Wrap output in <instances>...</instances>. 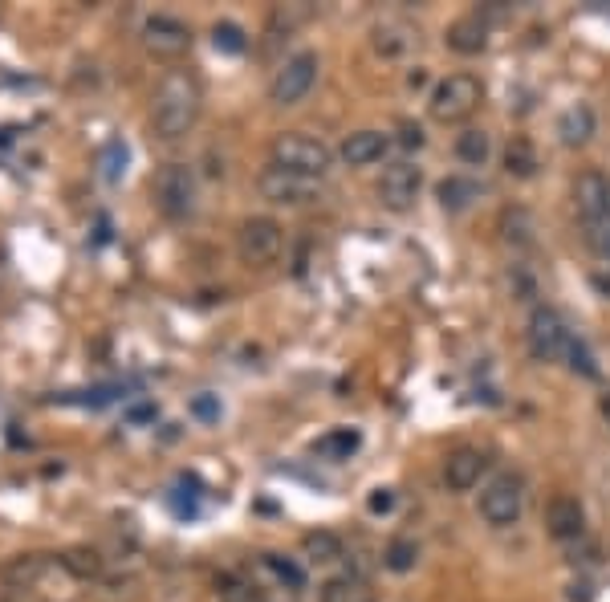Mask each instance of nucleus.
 Segmentation results:
<instances>
[{
  "instance_id": "20",
  "label": "nucleus",
  "mask_w": 610,
  "mask_h": 602,
  "mask_svg": "<svg viewBox=\"0 0 610 602\" xmlns=\"http://www.w3.org/2000/svg\"><path fill=\"white\" fill-rule=\"evenodd\" d=\"M497 228H501V240L509 249H533V240H537V224L525 208H505Z\"/></svg>"
},
{
  "instance_id": "35",
  "label": "nucleus",
  "mask_w": 610,
  "mask_h": 602,
  "mask_svg": "<svg viewBox=\"0 0 610 602\" xmlns=\"http://www.w3.org/2000/svg\"><path fill=\"white\" fill-rule=\"evenodd\" d=\"M127 419H131V424H147V419H155V403H135L127 411Z\"/></svg>"
},
{
  "instance_id": "22",
  "label": "nucleus",
  "mask_w": 610,
  "mask_h": 602,
  "mask_svg": "<svg viewBox=\"0 0 610 602\" xmlns=\"http://www.w3.org/2000/svg\"><path fill=\"white\" fill-rule=\"evenodd\" d=\"M488 155H493V135L480 131V127H468L456 135V159L468 163V167H484Z\"/></svg>"
},
{
  "instance_id": "34",
  "label": "nucleus",
  "mask_w": 610,
  "mask_h": 602,
  "mask_svg": "<svg viewBox=\"0 0 610 602\" xmlns=\"http://www.w3.org/2000/svg\"><path fill=\"white\" fill-rule=\"evenodd\" d=\"M192 411H196L200 419H220V403H216V399H208V395H200V399L192 403Z\"/></svg>"
},
{
  "instance_id": "1",
  "label": "nucleus",
  "mask_w": 610,
  "mask_h": 602,
  "mask_svg": "<svg viewBox=\"0 0 610 602\" xmlns=\"http://www.w3.org/2000/svg\"><path fill=\"white\" fill-rule=\"evenodd\" d=\"M200 110H204V90L200 78L192 70H171L163 74V82L151 94V131L163 143H179L188 139L200 123Z\"/></svg>"
},
{
  "instance_id": "39",
  "label": "nucleus",
  "mask_w": 610,
  "mask_h": 602,
  "mask_svg": "<svg viewBox=\"0 0 610 602\" xmlns=\"http://www.w3.org/2000/svg\"><path fill=\"white\" fill-rule=\"evenodd\" d=\"M598 411H602V419H606V428H610V391L598 399Z\"/></svg>"
},
{
  "instance_id": "37",
  "label": "nucleus",
  "mask_w": 610,
  "mask_h": 602,
  "mask_svg": "<svg viewBox=\"0 0 610 602\" xmlns=\"http://www.w3.org/2000/svg\"><path fill=\"white\" fill-rule=\"evenodd\" d=\"M399 143H403V147H407V151H419V147H423V131H419V127H411V123H407V127H403V139H399Z\"/></svg>"
},
{
  "instance_id": "32",
  "label": "nucleus",
  "mask_w": 610,
  "mask_h": 602,
  "mask_svg": "<svg viewBox=\"0 0 610 602\" xmlns=\"http://www.w3.org/2000/svg\"><path fill=\"white\" fill-rule=\"evenodd\" d=\"M586 245L602 257V261H610V224H598V228H586Z\"/></svg>"
},
{
  "instance_id": "5",
  "label": "nucleus",
  "mask_w": 610,
  "mask_h": 602,
  "mask_svg": "<svg viewBox=\"0 0 610 602\" xmlns=\"http://www.w3.org/2000/svg\"><path fill=\"white\" fill-rule=\"evenodd\" d=\"M480 98H484V86L472 74H448V78L436 82L432 98H427V110H432L436 123L448 127V123H464V118H472Z\"/></svg>"
},
{
  "instance_id": "8",
  "label": "nucleus",
  "mask_w": 610,
  "mask_h": 602,
  "mask_svg": "<svg viewBox=\"0 0 610 602\" xmlns=\"http://www.w3.org/2000/svg\"><path fill=\"white\" fill-rule=\"evenodd\" d=\"M525 338H529V354L537 358V363H558V358L570 354V346H574V334L554 306H537L529 314Z\"/></svg>"
},
{
  "instance_id": "36",
  "label": "nucleus",
  "mask_w": 610,
  "mask_h": 602,
  "mask_svg": "<svg viewBox=\"0 0 610 602\" xmlns=\"http://www.w3.org/2000/svg\"><path fill=\"white\" fill-rule=\"evenodd\" d=\"M395 505V493L391 489H375V497H371V513H387Z\"/></svg>"
},
{
  "instance_id": "19",
  "label": "nucleus",
  "mask_w": 610,
  "mask_h": 602,
  "mask_svg": "<svg viewBox=\"0 0 610 602\" xmlns=\"http://www.w3.org/2000/svg\"><path fill=\"white\" fill-rule=\"evenodd\" d=\"M436 196H440L444 212H468L480 200V184L468 179V175H448V179L436 184Z\"/></svg>"
},
{
  "instance_id": "11",
  "label": "nucleus",
  "mask_w": 610,
  "mask_h": 602,
  "mask_svg": "<svg viewBox=\"0 0 610 602\" xmlns=\"http://www.w3.org/2000/svg\"><path fill=\"white\" fill-rule=\"evenodd\" d=\"M574 208L586 220V228L610 224V175L602 171H582L574 179Z\"/></svg>"
},
{
  "instance_id": "27",
  "label": "nucleus",
  "mask_w": 610,
  "mask_h": 602,
  "mask_svg": "<svg viewBox=\"0 0 610 602\" xmlns=\"http://www.w3.org/2000/svg\"><path fill=\"white\" fill-rule=\"evenodd\" d=\"M415 562H419V546H415L411 537H395L391 546H387V554H383V566H387V570H395V574L415 570Z\"/></svg>"
},
{
  "instance_id": "9",
  "label": "nucleus",
  "mask_w": 610,
  "mask_h": 602,
  "mask_svg": "<svg viewBox=\"0 0 610 602\" xmlns=\"http://www.w3.org/2000/svg\"><path fill=\"white\" fill-rule=\"evenodd\" d=\"M257 192L269 204H277V208H310V204L322 200V184H318V179H301V175L281 171L273 163L257 175Z\"/></svg>"
},
{
  "instance_id": "12",
  "label": "nucleus",
  "mask_w": 610,
  "mask_h": 602,
  "mask_svg": "<svg viewBox=\"0 0 610 602\" xmlns=\"http://www.w3.org/2000/svg\"><path fill=\"white\" fill-rule=\"evenodd\" d=\"M143 45L155 53V57H179L192 49V29L183 25L179 17H167V13H155L143 21Z\"/></svg>"
},
{
  "instance_id": "30",
  "label": "nucleus",
  "mask_w": 610,
  "mask_h": 602,
  "mask_svg": "<svg viewBox=\"0 0 610 602\" xmlns=\"http://www.w3.org/2000/svg\"><path fill=\"white\" fill-rule=\"evenodd\" d=\"M265 566H269V570H273L289 590H301V586H305V570L293 566L289 558H281V554H265Z\"/></svg>"
},
{
  "instance_id": "3",
  "label": "nucleus",
  "mask_w": 610,
  "mask_h": 602,
  "mask_svg": "<svg viewBox=\"0 0 610 602\" xmlns=\"http://www.w3.org/2000/svg\"><path fill=\"white\" fill-rule=\"evenodd\" d=\"M151 196H155V208L167 216V220H192L196 216V200H200V184H196V171L188 163H163L151 179Z\"/></svg>"
},
{
  "instance_id": "17",
  "label": "nucleus",
  "mask_w": 610,
  "mask_h": 602,
  "mask_svg": "<svg viewBox=\"0 0 610 602\" xmlns=\"http://www.w3.org/2000/svg\"><path fill=\"white\" fill-rule=\"evenodd\" d=\"M448 49L460 53V57H476L488 49V21L480 13H468L460 21L448 25Z\"/></svg>"
},
{
  "instance_id": "13",
  "label": "nucleus",
  "mask_w": 610,
  "mask_h": 602,
  "mask_svg": "<svg viewBox=\"0 0 610 602\" xmlns=\"http://www.w3.org/2000/svg\"><path fill=\"white\" fill-rule=\"evenodd\" d=\"M545 533L554 537V541H578L586 533V509H582V501L570 497V493L549 497V505H545Z\"/></svg>"
},
{
  "instance_id": "2",
  "label": "nucleus",
  "mask_w": 610,
  "mask_h": 602,
  "mask_svg": "<svg viewBox=\"0 0 610 602\" xmlns=\"http://www.w3.org/2000/svg\"><path fill=\"white\" fill-rule=\"evenodd\" d=\"M269 163L281 167V171H293L301 179H318V184H322V179L330 175V167H334V151L322 139H314V135L285 131V135L273 139Z\"/></svg>"
},
{
  "instance_id": "33",
  "label": "nucleus",
  "mask_w": 610,
  "mask_h": 602,
  "mask_svg": "<svg viewBox=\"0 0 610 602\" xmlns=\"http://www.w3.org/2000/svg\"><path fill=\"white\" fill-rule=\"evenodd\" d=\"M570 358H574V371L582 367V375H598V371H594V363H590V354H586V346H582V342H574V346H570Z\"/></svg>"
},
{
  "instance_id": "7",
  "label": "nucleus",
  "mask_w": 610,
  "mask_h": 602,
  "mask_svg": "<svg viewBox=\"0 0 610 602\" xmlns=\"http://www.w3.org/2000/svg\"><path fill=\"white\" fill-rule=\"evenodd\" d=\"M285 249V228L273 216H249L236 228V253L244 265H273Z\"/></svg>"
},
{
  "instance_id": "25",
  "label": "nucleus",
  "mask_w": 610,
  "mask_h": 602,
  "mask_svg": "<svg viewBox=\"0 0 610 602\" xmlns=\"http://www.w3.org/2000/svg\"><path fill=\"white\" fill-rule=\"evenodd\" d=\"M216 598L220 602H265V594L253 582H244L236 574H220L216 578Z\"/></svg>"
},
{
  "instance_id": "26",
  "label": "nucleus",
  "mask_w": 610,
  "mask_h": 602,
  "mask_svg": "<svg viewBox=\"0 0 610 602\" xmlns=\"http://www.w3.org/2000/svg\"><path fill=\"white\" fill-rule=\"evenodd\" d=\"M98 167H102V179H106V184H118V179L127 175V143H122V139H110V143L102 147V155H98Z\"/></svg>"
},
{
  "instance_id": "16",
  "label": "nucleus",
  "mask_w": 610,
  "mask_h": 602,
  "mask_svg": "<svg viewBox=\"0 0 610 602\" xmlns=\"http://www.w3.org/2000/svg\"><path fill=\"white\" fill-rule=\"evenodd\" d=\"M387 147H391V139L383 131H354V135L342 139L338 155H342L346 167H371L387 155Z\"/></svg>"
},
{
  "instance_id": "6",
  "label": "nucleus",
  "mask_w": 610,
  "mask_h": 602,
  "mask_svg": "<svg viewBox=\"0 0 610 602\" xmlns=\"http://www.w3.org/2000/svg\"><path fill=\"white\" fill-rule=\"evenodd\" d=\"M521 513H525V480L517 472H501V476L488 480L484 493H480V517H484V525L509 529V525L521 521Z\"/></svg>"
},
{
  "instance_id": "28",
  "label": "nucleus",
  "mask_w": 610,
  "mask_h": 602,
  "mask_svg": "<svg viewBox=\"0 0 610 602\" xmlns=\"http://www.w3.org/2000/svg\"><path fill=\"white\" fill-rule=\"evenodd\" d=\"M322 602H371V598H366L362 582H354V578H330L322 586Z\"/></svg>"
},
{
  "instance_id": "21",
  "label": "nucleus",
  "mask_w": 610,
  "mask_h": 602,
  "mask_svg": "<svg viewBox=\"0 0 610 602\" xmlns=\"http://www.w3.org/2000/svg\"><path fill=\"white\" fill-rule=\"evenodd\" d=\"M301 554H305V562H314V566H330V562L342 558V537L330 533V529H314V533L301 537Z\"/></svg>"
},
{
  "instance_id": "38",
  "label": "nucleus",
  "mask_w": 610,
  "mask_h": 602,
  "mask_svg": "<svg viewBox=\"0 0 610 602\" xmlns=\"http://www.w3.org/2000/svg\"><path fill=\"white\" fill-rule=\"evenodd\" d=\"M590 281H594V289H598L602 297H610V273H594Z\"/></svg>"
},
{
  "instance_id": "10",
  "label": "nucleus",
  "mask_w": 610,
  "mask_h": 602,
  "mask_svg": "<svg viewBox=\"0 0 610 602\" xmlns=\"http://www.w3.org/2000/svg\"><path fill=\"white\" fill-rule=\"evenodd\" d=\"M419 188H423V171H419L411 159H399V163H391V167L383 171V179H379V200H383V208H391V212H407V208L419 200Z\"/></svg>"
},
{
  "instance_id": "23",
  "label": "nucleus",
  "mask_w": 610,
  "mask_h": 602,
  "mask_svg": "<svg viewBox=\"0 0 610 602\" xmlns=\"http://www.w3.org/2000/svg\"><path fill=\"white\" fill-rule=\"evenodd\" d=\"M505 171L513 179H533L537 175V147L525 139V135H513L505 143Z\"/></svg>"
},
{
  "instance_id": "18",
  "label": "nucleus",
  "mask_w": 610,
  "mask_h": 602,
  "mask_svg": "<svg viewBox=\"0 0 610 602\" xmlns=\"http://www.w3.org/2000/svg\"><path fill=\"white\" fill-rule=\"evenodd\" d=\"M594 127H598L594 110H590L586 102H574V106H566L562 118H558V139H562L566 147H586V143L594 139Z\"/></svg>"
},
{
  "instance_id": "31",
  "label": "nucleus",
  "mask_w": 610,
  "mask_h": 602,
  "mask_svg": "<svg viewBox=\"0 0 610 602\" xmlns=\"http://www.w3.org/2000/svg\"><path fill=\"white\" fill-rule=\"evenodd\" d=\"M66 566H70L78 578H94V574L102 570V562H98L94 550H74V554H66Z\"/></svg>"
},
{
  "instance_id": "4",
  "label": "nucleus",
  "mask_w": 610,
  "mask_h": 602,
  "mask_svg": "<svg viewBox=\"0 0 610 602\" xmlns=\"http://www.w3.org/2000/svg\"><path fill=\"white\" fill-rule=\"evenodd\" d=\"M318 70H322V57L314 49H301V53L285 57L273 74V82H269V102L285 106V110L301 106L305 98H310V90L318 86Z\"/></svg>"
},
{
  "instance_id": "14",
  "label": "nucleus",
  "mask_w": 610,
  "mask_h": 602,
  "mask_svg": "<svg viewBox=\"0 0 610 602\" xmlns=\"http://www.w3.org/2000/svg\"><path fill=\"white\" fill-rule=\"evenodd\" d=\"M484 468H488V456L480 448H468V444L464 448H452L448 460H444V485L452 493H468V489L480 485Z\"/></svg>"
},
{
  "instance_id": "29",
  "label": "nucleus",
  "mask_w": 610,
  "mask_h": 602,
  "mask_svg": "<svg viewBox=\"0 0 610 602\" xmlns=\"http://www.w3.org/2000/svg\"><path fill=\"white\" fill-rule=\"evenodd\" d=\"M212 41H216V49L220 53H244V49H249V37H244V29L240 25H232V21H220L216 29H212Z\"/></svg>"
},
{
  "instance_id": "24",
  "label": "nucleus",
  "mask_w": 610,
  "mask_h": 602,
  "mask_svg": "<svg viewBox=\"0 0 610 602\" xmlns=\"http://www.w3.org/2000/svg\"><path fill=\"white\" fill-rule=\"evenodd\" d=\"M358 444H362V436H358L354 428H334V432H326V436L314 444V452L326 456V460H350V456L358 452Z\"/></svg>"
},
{
  "instance_id": "15",
  "label": "nucleus",
  "mask_w": 610,
  "mask_h": 602,
  "mask_svg": "<svg viewBox=\"0 0 610 602\" xmlns=\"http://www.w3.org/2000/svg\"><path fill=\"white\" fill-rule=\"evenodd\" d=\"M371 45H375L379 57H407L419 45V29L399 21V17H387V21H379L371 29Z\"/></svg>"
}]
</instances>
